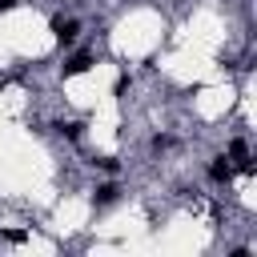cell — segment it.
<instances>
[{"label":"cell","instance_id":"1","mask_svg":"<svg viewBox=\"0 0 257 257\" xmlns=\"http://www.w3.org/2000/svg\"><path fill=\"white\" fill-rule=\"evenodd\" d=\"M52 32H56V40H60V44H72V40L80 36V24H76V20H60V16H56V20H52Z\"/></svg>","mask_w":257,"mask_h":257},{"label":"cell","instance_id":"2","mask_svg":"<svg viewBox=\"0 0 257 257\" xmlns=\"http://www.w3.org/2000/svg\"><path fill=\"white\" fill-rule=\"evenodd\" d=\"M88 68H92V56H88V52H76V56L64 60V76H80V72H88Z\"/></svg>","mask_w":257,"mask_h":257},{"label":"cell","instance_id":"3","mask_svg":"<svg viewBox=\"0 0 257 257\" xmlns=\"http://www.w3.org/2000/svg\"><path fill=\"white\" fill-rule=\"evenodd\" d=\"M229 161H233L237 169L249 173V169H253V161H249V145H245V141H233V145H229Z\"/></svg>","mask_w":257,"mask_h":257},{"label":"cell","instance_id":"4","mask_svg":"<svg viewBox=\"0 0 257 257\" xmlns=\"http://www.w3.org/2000/svg\"><path fill=\"white\" fill-rule=\"evenodd\" d=\"M209 177H213V181H229V177H233V165H229L225 157H217V161L209 165Z\"/></svg>","mask_w":257,"mask_h":257},{"label":"cell","instance_id":"5","mask_svg":"<svg viewBox=\"0 0 257 257\" xmlns=\"http://www.w3.org/2000/svg\"><path fill=\"white\" fill-rule=\"evenodd\" d=\"M116 197H120V189H116V185H112V181H108V185H100V189H96V205H112V201H116Z\"/></svg>","mask_w":257,"mask_h":257},{"label":"cell","instance_id":"6","mask_svg":"<svg viewBox=\"0 0 257 257\" xmlns=\"http://www.w3.org/2000/svg\"><path fill=\"white\" fill-rule=\"evenodd\" d=\"M60 133H64L68 141H80V133H84V124H80V120H68V124H60Z\"/></svg>","mask_w":257,"mask_h":257},{"label":"cell","instance_id":"7","mask_svg":"<svg viewBox=\"0 0 257 257\" xmlns=\"http://www.w3.org/2000/svg\"><path fill=\"white\" fill-rule=\"evenodd\" d=\"M92 165H100V169H104V173H116V161H112V157H96V161H92Z\"/></svg>","mask_w":257,"mask_h":257},{"label":"cell","instance_id":"8","mask_svg":"<svg viewBox=\"0 0 257 257\" xmlns=\"http://www.w3.org/2000/svg\"><path fill=\"white\" fill-rule=\"evenodd\" d=\"M4 241H12V245H20V241H24V233H20V229H8V233H4Z\"/></svg>","mask_w":257,"mask_h":257},{"label":"cell","instance_id":"9","mask_svg":"<svg viewBox=\"0 0 257 257\" xmlns=\"http://www.w3.org/2000/svg\"><path fill=\"white\" fill-rule=\"evenodd\" d=\"M16 8V0H0V12H12Z\"/></svg>","mask_w":257,"mask_h":257}]
</instances>
